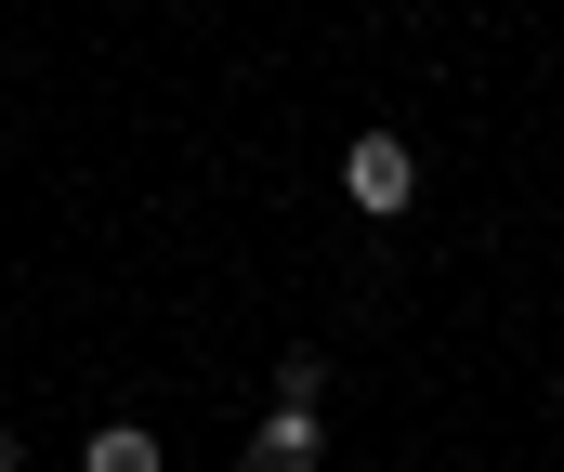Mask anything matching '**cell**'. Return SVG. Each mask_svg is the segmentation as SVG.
Instances as JSON below:
<instances>
[{"label":"cell","mask_w":564,"mask_h":472,"mask_svg":"<svg viewBox=\"0 0 564 472\" xmlns=\"http://www.w3.org/2000/svg\"><path fill=\"white\" fill-rule=\"evenodd\" d=\"M341 197H355L368 223H408V210H421V145H408V132H355V145H341Z\"/></svg>","instance_id":"obj_1"},{"label":"cell","mask_w":564,"mask_h":472,"mask_svg":"<svg viewBox=\"0 0 564 472\" xmlns=\"http://www.w3.org/2000/svg\"><path fill=\"white\" fill-rule=\"evenodd\" d=\"M315 460H328V407H263V433H250L237 472H315Z\"/></svg>","instance_id":"obj_2"},{"label":"cell","mask_w":564,"mask_h":472,"mask_svg":"<svg viewBox=\"0 0 564 472\" xmlns=\"http://www.w3.org/2000/svg\"><path fill=\"white\" fill-rule=\"evenodd\" d=\"M79 472H171V447H158L144 420H93V447H79Z\"/></svg>","instance_id":"obj_3"},{"label":"cell","mask_w":564,"mask_h":472,"mask_svg":"<svg viewBox=\"0 0 564 472\" xmlns=\"http://www.w3.org/2000/svg\"><path fill=\"white\" fill-rule=\"evenodd\" d=\"M276 407H328V354H315V341L276 354Z\"/></svg>","instance_id":"obj_4"},{"label":"cell","mask_w":564,"mask_h":472,"mask_svg":"<svg viewBox=\"0 0 564 472\" xmlns=\"http://www.w3.org/2000/svg\"><path fill=\"white\" fill-rule=\"evenodd\" d=\"M0 472H26V447H13V420H0Z\"/></svg>","instance_id":"obj_5"}]
</instances>
